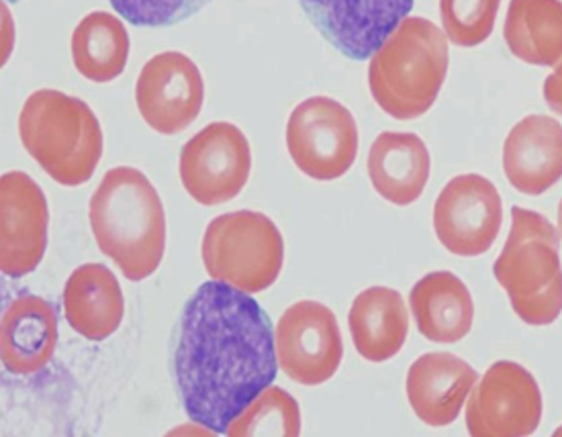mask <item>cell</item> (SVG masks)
<instances>
[{"label": "cell", "mask_w": 562, "mask_h": 437, "mask_svg": "<svg viewBox=\"0 0 562 437\" xmlns=\"http://www.w3.org/2000/svg\"><path fill=\"white\" fill-rule=\"evenodd\" d=\"M277 344L262 306L220 280L199 287L178 323L175 379L187 415L227 434L277 379Z\"/></svg>", "instance_id": "cell-1"}, {"label": "cell", "mask_w": 562, "mask_h": 437, "mask_svg": "<svg viewBox=\"0 0 562 437\" xmlns=\"http://www.w3.org/2000/svg\"><path fill=\"white\" fill-rule=\"evenodd\" d=\"M89 218L97 246L123 277L139 282L158 270L166 251V213L144 172L132 166L109 170L90 197Z\"/></svg>", "instance_id": "cell-2"}, {"label": "cell", "mask_w": 562, "mask_h": 437, "mask_svg": "<svg viewBox=\"0 0 562 437\" xmlns=\"http://www.w3.org/2000/svg\"><path fill=\"white\" fill-rule=\"evenodd\" d=\"M448 66L445 31L424 16H405L370 58V94L393 119L422 117L438 99Z\"/></svg>", "instance_id": "cell-3"}, {"label": "cell", "mask_w": 562, "mask_h": 437, "mask_svg": "<svg viewBox=\"0 0 562 437\" xmlns=\"http://www.w3.org/2000/svg\"><path fill=\"white\" fill-rule=\"evenodd\" d=\"M21 144L61 187H82L103 158V130L89 104L59 90H37L19 115Z\"/></svg>", "instance_id": "cell-4"}, {"label": "cell", "mask_w": 562, "mask_h": 437, "mask_svg": "<svg viewBox=\"0 0 562 437\" xmlns=\"http://www.w3.org/2000/svg\"><path fill=\"white\" fill-rule=\"evenodd\" d=\"M493 274L524 323L542 327L561 317V235L544 215L514 206L512 229Z\"/></svg>", "instance_id": "cell-5"}, {"label": "cell", "mask_w": 562, "mask_h": 437, "mask_svg": "<svg viewBox=\"0 0 562 437\" xmlns=\"http://www.w3.org/2000/svg\"><path fill=\"white\" fill-rule=\"evenodd\" d=\"M201 256L213 280L256 294L270 289L281 274L284 242L267 215L236 211L209 223Z\"/></svg>", "instance_id": "cell-6"}, {"label": "cell", "mask_w": 562, "mask_h": 437, "mask_svg": "<svg viewBox=\"0 0 562 437\" xmlns=\"http://www.w3.org/2000/svg\"><path fill=\"white\" fill-rule=\"evenodd\" d=\"M286 147L303 175L319 182L338 180L358 156L355 115L329 97H311L289 117Z\"/></svg>", "instance_id": "cell-7"}, {"label": "cell", "mask_w": 562, "mask_h": 437, "mask_svg": "<svg viewBox=\"0 0 562 437\" xmlns=\"http://www.w3.org/2000/svg\"><path fill=\"white\" fill-rule=\"evenodd\" d=\"M252 170V152L234 123H211L180 152V180L205 206L229 203L244 190Z\"/></svg>", "instance_id": "cell-8"}, {"label": "cell", "mask_w": 562, "mask_h": 437, "mask_svg": "<svg viewBox=\"0 0 562 437\" xmlns=\"http://www.w3.org/2000/svg\"><path fill=\"white\" fill-rule=\"evenodd\" d=\"M542 419V393L530 370L502 360L488 368L467 405L473 437L532 436Z\"/></svg>", "instance_id": "cell-9"}, {"label": "cell", "mask_w": 562, "mask_h": 437, "mask_svg": "<svg viewBox=\"0 0 562 437\" xmlns=\"http://www.w3.org/2000/svg\"><path fill=\"white\" fill-rule=\"evenodd\" d=\"M502 225V194L485 176H454L434 204L436 235L454 256L474 258L487 254Z\"/></svg>", "instance_id": "cell-10"}, {"label": "cell", "mask_w": 562, "mask_h": 437, "mask_svg": "<svg viewBox=\"0 0 562 437\" xmlns=\"http://www.w3.org/2000/svg\"><path fill=\"white\" fill-rule=\"evenodd\" d=\"M274 344L284 374L305 386L331 379L344 356L338 320L331 309L317 301L289 306L277 325Z\"/></svg>", "instance_id": "cell-11"}, {"label": "cell", "mask_w": 562, "mask_h": 437, "mask_svg": "<svg viewBox=\"0 0 562 437\" xmlns=\"http://www.w3.org/2000/svg\"><path fill=\"white\" fill-rule=\"evenodd\" d=\"M139 115L162 135H177L193 125L205 102L203 74L180 52L149 59L135 85Z\"/></svg>", "instance_id": "cell-12"}, {"label": "cell", "mask_w": 562, "mask_h": 437, "mask_svg": "<svg viewBox=\"0 0 562 437\" xmlns=\"http://www.w3.org/2000/svg\"><path fill=\"white\" fill-rule=\"evenodd\" d=\"M415 0H299L311 23L350 59L372 58Z\"/></svg>", "instance_id": "cell-13"}, {"label": "cell", "mask_w": 562, "mask_h": 437, "mask_svg": "<svg viewBox=\"0 0 562 437\" xmlns=\"http://www.w3.org/2000/svg\"><path fill=\"white\" fill-rule=\"evenodd\" d=\"M0 270L9 278L33 272L47 248L49 211L44 190L25 172L0 178Z\"/></svg>", "instance_id": "cell-14"}, {"label": "cell", "mask_w": 562, "mask_h": 437, "mask_svg": "<svg viewBox=\"0 0 562 437\" xmlns=\"http://www.w3.org/2000/svg\"><path fill=\"white\" fill-rule=\"evenodd\" d=\"M479 374L454 354L434 351L415 360L407 372V399L415 415L431 427L459 419Z\"/></svg>", "instance_id": "cell-15"}, {"label": "cell", "mask_w": 562, "mask_h": 437, "mask_svg": "<svg viewBox=\"0 0 562 437\" xmlns=\"http://www.w3.org/2000/svg\"><path fill=\"white\" fill-rule=\"evenodd\" d=\"M504 170L521 194L540 197L562 178V125L547 115L521 119L504 144Z\"/></svg>", "instance_id": "cell-16"}, {"label": "cell", "mask_w": 562, "mask_h": 437, "mask_svg": "<svg viewBox=\"0 0 562 437\" xmlns=\"http://www.w3.org/2000/svg\"><path fill=\"white\" fill-rule=\"evenodd\" d=\"M58 346V317L54 306L42 296L21 294L11 301L2 315L0 348L2 366L30 377L52 362Z\"/></svg>", "instance_id": "cell-17"}, {"label": "cell", "mask_w": 562, "mask_h": 437, "mask_svg": "<svg viewBox=\"0 0 562 437\" xmlns=\"http://www.w3.org/2000/svg\"><path fill=\"white\" fill-rule=\"evenodd\" d=\"M64 317L78 336L103 341L121 327L125 301L117 277L104 264L76 268L64 287Z\"/></svg>", "instance_id": "cell-18"}, {"label": "cell", "mask_w": 562, "mask_h": 437, "mask_svg": "<svg viewBox=\"0 0 562 437\" xmlns=\"http://www.w3.org/2000/svg\"><path fill=\"white\" fill-rule=\"evenodd\" d=\"M431 160L415 133H381L369 152V178L389 203L407 206L426 189Z\"/></svg>", "instance_id": "cell-19"}, {"label": "cell", "mask_w": 562, "mask_h": 437, "mask_svg": "<svg viewBox=\"0 0 562 437\" xmlns=\"http://www.w3.org/2000/svg\"><path fill=\"white\" fill-rule=\"evenodd\" d=\"M409 305L419 334L434 344H457L473 329V296L452 272L422 278L412 289Z\"/></svg>", "instance_id": "cell-20"}, {"label": "cell", "mask_w": 562, "mask_h": 437, "mask_svg": "<svg viewBox=\"0 0 562 437\" xmlns=\"http://www.w3.org/2000/svg\"><path fill=\"white\" fill-rule=\"evenodd\" d=\"M348 323L356 351L369 362H386L407 339L409 313L400 292L370 287L356 296Z\"/></svg>", "instance_id": "cell-21"}, {"label": "cell", "mask_w": 562, "mask_h": 437, "mask_svg": "<svg viewBox=\"0 0 562 437\" xmlns=\"http://www.w3.org/2000/svg\"><path fill=\"white\" fill-rule=\"evenodd\" d=\"M504 37L516 58L554 68L562 59V0H512Z\"/></svg>", "instance_id": "cell-22"}, {"label": "cell", "mask_w": 562, "mask_h": 437, "mask_svg": "<svg viewBox=\"0 0 562 437\" xmlns=\"http://www.w3.org/2000/svg\"><path fill=\"white\" fill-rule=\"evenodd\" d=\"M76 70L90 82H111L119 78L130 58V35L121 19L104 11L85 16L72 33Z\"/></svg>", "instance_id": "cell-23"}, {"label": "cell", "mask_w": 562, "mask_h": 437, "mask_svg": "<svg viewBox=\"0 0 562 437\" xmlns=\"http://www.w3.org/2000/svg\"><path fill=\"white\" fill-rule=\"evenodd\" d=\"M301 434L299 403L279 386H268L258 394L248 408L236 417L227 436H279L296 437Z\"/></svg>", "instance_id": "cell-24"}, {"label": "cell", "mask_w": 562, "mask_h": 437, "mask_svg": "<svg viewBox=\"0 0 562 437\" xmlns=\"http://www.w3.org/2000/svg\"><path fill=\"white\" fill-rule=\"evenodd\" d=\"M502 0H440L446 37L460 47L485 44L499 13Z\"/></svg>", "instance_id": "cell-25"}, {"label": "cell", "mask_w": 562, "mask_h": 437, "mask_svg": "<svg viewBox=\"0 0 562 437\" xmlns=\"http://www.w3.org/2000/svg\"><path fill=\"white\" fill-rule=\"evenodd\" d=\"M211 0H111L119 15L137 27H170L199 13Z\"/></svg>", "instance_id": "cell-26"}, {"label": "cell", "mask_w": 562, "mask_h": 437, "mask_svg": "<svg viewBox=\"0 0 562 437\" xmlns=\"http://www.w3.org/2000/svg\"><path fill=\"white\" fill-rule=\"evenodd\" d=\"M544 99L557 115H562V59L554 66V72L550 74L544 82Z\"/></svg>", "instance_id": "cell-27"}, {"label": "cell", "mask_w": 562, "mask_h": 437, "mask_svg": "<svg viewBox=\"0 0 562 437\" xmlns=\"http://www.w3.org/2000/svg\"><path fill=\"white\" fill-rule=\"evenodd\" d=\"M559 235L562 237V201L559 204Z\"/></svg>", "instance_id": "cell-28"}]
</instances>
